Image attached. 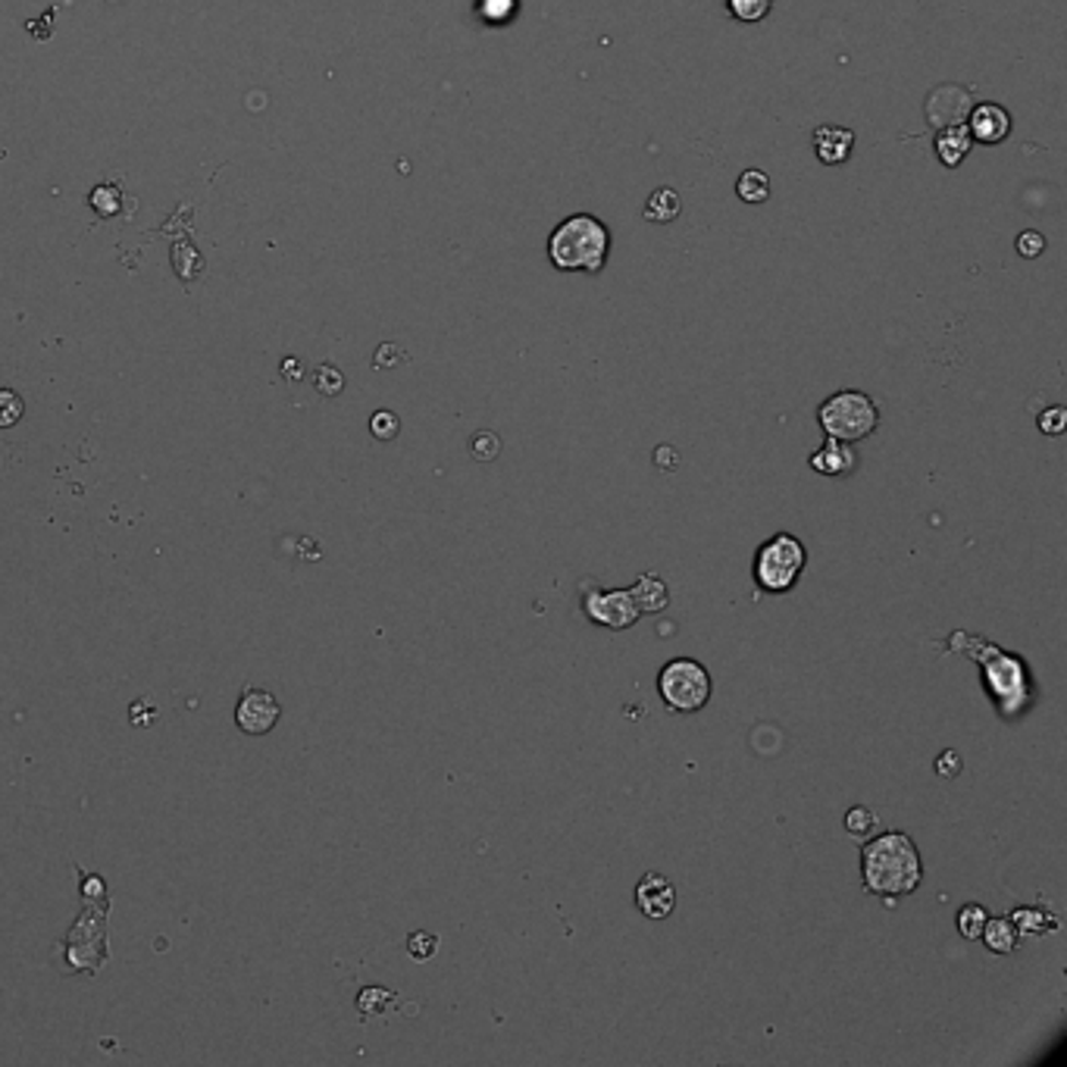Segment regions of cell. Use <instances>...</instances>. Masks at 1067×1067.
<instances>
[{"instance_id": "cell-1", "label": "cell", "mask_w": 1067, "mask_h": 1067, "mask_svg": "<svg viewBox=\"0 0 1067 1067\" xmlns=\"http://www.w3.org/2000/svg\"><path fill=\"white\" fill-rule=\"evenodd\" d=\"M861 880L864 889L880 899L911 896L924 880L921 852L908 833H880L861 849Z\"/></svg>"}, {"instance_id": "cell-2", "label": "cell", "mask_w": 1067, "mask_h": 1067, "mask_svg": "<svg viewBox=\"0 0 1067 1067\" xmlns=\"http://www.w3.org/2000/svg\"><path fill=\"white\" fill-rule=\"evenodd\" d=\"M610 251V233L598 216H567L548 238V260L560 273H602Z\"/></svg>"}, {"instance_id": "cell-3", "label": "cell", "mask_w": 1067, "mask_h": 1067, "mask_svg": "<svg viewBox=\"0 0 1067 1067\" xmlns=\"http://www.w3.org/2000/svg\"><path fill=\"white\" fill-rule=\"evenodd\" d=\"M805 564H808V552H805L802 538H795L792 533H776L758 548L751 573H755V582L761 592L786 595L802 580Z\"/></svg>"}, {"instance_id": "cell-4", "label": "cell", "mask_w": 1067, "mask_h": 1067, "mask_svg": "<svg viewBox=\"0 0 1067 1067\" xmlns=\"http://www.w3.org/2000/svg\"><path fill=\"white\" fill-rule=\"evenodd\" d=\"M817 423L827 432V439L839 441H861L877 432L880 426V411L874 398L864 395L858 389H845L830 395L817 407Z\"/></svg>"}, {"instance_id": "cell-5", "label": "cell", "mask_w": 1067, "mask_h": 1067, "mask_svg": "<svg viewBox=\"0 0 1067 1067\" xmlns=\"http://www.w3.org/2000/svg\"><path fill=\"white\" fill-rule=\"evenodd\" d=\"M657 692L673 714H698L714 692L711 673L692 657H673L657 673Z\"/></svg>"}, {"instance_id": "cell-6", "label": "cell", "mask_w": 1067, "mask_h": 1067, "mask_svg": "<svg viewBox=\"0 0 1067 1067\" xmlns=\"http://www.w3.org/2000/svg\"><path fill=\"white\" fill-rule=\"evenodd\" d=\"M582 610L592 624L604 629H629L639 624V607L632 602L629 589H595L582 595Z\"/></svg>"}, {"instance_id": "cell-7", "label": "cell", "mask_w": 1067, "mask_h": 1067, "mask_svg": "<svg viewBox=\"0 0 1067 1067\" xmlns=\"http://www.w3.org/2000/svg\"><path fill=\"white\" fill-rule=\"evenodd\" d=\"M278 718H282L278 701L273 698V692H263V689H245V696L235 708V723L248 736H266L278 723Z\"/></svg>"}, {"instance_id": "cell-8", "label": "cell", "mask_w": 1067, "mask_h": 1067, "mask_svg": "<svg viewBox=\"0 0 1067 1067\" xmlns=\"http://www.w3.org/2000/svg\"><path fill=\"white\" fill-rule=\"evenodd\" d=\"M971 114V92L958 88V85H939L933 88L927 97V119L929 126L946 129V126H958L964 122Z\"/></svg>"}, {"instance_id": "cell-9", "label": "cell", "mask_w": 1067, "mask_h": 1067, "mask_svg": "<svg viewBox=\"0 0 1067 1067\" xmlns=\"http://www.w3.org/2000/svg\"><path fill=\"white\" fill-rule=\"evenodd\" d=\"M971 139L980 141V144H1001V141L1011 135V114L1001 107V104H976L971 107V114L964 119Z\"/></svg>"}, {"instance_id": "cell-10", "label": "cell", "mask_w": 1067, "mask_h": 1067, "mask_svg": "<svg viewBox=\"0 0 1067 1067\" xmlns=\"http://www.w3.org/2000/svg\"><path fill=\"white\" fill-rule=\"evenodd\" d=\"M636 908L649 917V921H664L671 917L676 908V886L661 874H645L639 886H636Z\"/></svg>"}, {"instance_id": "cell-11", "label": "cell", "mask_w": 1067, "mask_h": 1067, "mask_svg": "<svg viewBox=\"0 0 1067 1067\" xmlns=\"http://www.w3.org/2000/svg\"><path fill=\"white\" fill-rule=\"evenodd\" d=\"M808 464L814 473H823V476H849L858 466V451L852 448V441L827 439L808 458Z\"/></svg>"}, {"instance_id": "cell-12", "label": "cell", "mask_w": 1067, "mask_h": 1067, "mask_svg": "<svg viewBox=\"0 0 1067 1067\" xmlns=\"http://www.w3.org/2000/svg\"><path fill=\"white\" fill-rule=\"evenodd\" d=\"M814 154L817 161L827 163V166H835V163H845L852 157V147H855V132L845 129V126H820L814 132Z\"/></svg>"}, {"instance_id": "cell-13", "label": "cell", "mask_w": 1067, "mask_h": 1067, "mask_svg": "<svg viewBox=\"0 0 1067 1067\" xmlns=\"http://www.w3.org/2000/svg\"><path fill=\"white\" fill-rule=\"evenodd\" d=\"M971 147H974V139H971V132H968L964 122H958V126H946V129H939V135H936V157H939V163H942L946 169H955V166H961V163L968 161Z\"/></svg>"}, {"instance_id": "cell-14", "label": "cell", "mask_w": 1067, "mask_h": 1067, "mask_svg": "<svg viewBox=\"0 0 1067 1067\" xmlns=\"http://www.w3.org/2000/svg\"><path fill=\"white\" fill-rule=\"evenodd\" d=\"M629 595H632V602L639 607V614H657V610H664L671 604L667 582L661 580V577H654V573L639 577L636 585L629 589Z\"/></svg>"}, {"instance_id": "cell-15", "label": "cell", "mask_w": 1067, "mask_h": 1067, "mask_svg": "<svg viewBox=\"0 0 1067 1067\" xmlns=\"http://www.w3.org/2000/svg\"><path fill=\"white\" fill-rule=\"evenodd\" d=\"M980 939H983L986 949L996 951V955H1008V951L1021 946V933L1011 924V917H989L983 933H980Z\"/></svg>"}, {"instance_id": "cell-16", "label": "cell", "mask_w": 1067, "mask_h": 1067, "mask_svg": "<svg viewBox=\"0 0 1067 1067\" xmlns=\"http://www.w3.org/2000/svg\"><path fill=\"white\" fill-rule=\"evenodd\" d=\"M679 210H683V198H679V191L664 186L651 191V198L645 201V208H642V216H645L649 223L664 226V223H673V220L679 216Z\"/></svg>"}, {"instance_id": "cell-17", "label": "cell", "mask_w": 1067, "mask_h": 1067, "mask_svg": "<svg viewBox=\"0 0 1067 1067\" xmlns=\"http://www.w3.org/2000/svg\"><path fill=\"white\" fill-rule=\"evenodd\" d=\"M736 194L743 198L745 204H764L767 198H770V179H767V173H761V169H745L743 176H739V182H736Z\"/></svg>"}, {"instance_id": "cell-18", "label": "cell", "mask_w": 1067, "mask_h": 1067, "mask_svg": "<svg viewBox=\"0 0 1067 1067\" xmlns=\"http://www.w3.org/2000/svg\"><path fill=\"white\" fill-rule=\"evenodd\" d=\"M1008 917L1018 927V933H1052V929L1058 927V921L1052 914L1040 911V908H1018Z\"/></svg>"}, {"instance_id": "cell-19", "label": "cell", "mask_w": 1067, "mask_h": 1067, "mask_svg": "<svg viewBox=\"0 0 1067 1067\" xmlns=\"http://www.w3.org/2000/svg\"><path fill=\"white\" fill-rule=\"evenodd\" d=\"M470 454H473V461H479V464H491V461L501 454V439H498V432H491V429H479V432H473V439H470Z\"/></svg>"}, {"instance_id": "cell-20", "label": "cell", "mask_w": 1067, "mask_h": 1067, "mask_svg": "<svg viewBox=\"0 0 1067 1067\" xmlns=\"http://www.w3.org/2000/svg\"><path fill=\"white\" fill-rule=\"evenodd\" d=\"M986 921H989V911L983 905H964L961 911H958V933L964 936V939H980V933H983V927H986Z\"/></svg>"}, {"instance_id": "cell-21", "label": "cell", "mask_w": 1067, "mask_h": 1067, "mask_svg": "<svg viewBox=\"0 0 1067 1067\" xmlns=\"http://www.w3.org/2000/svg\"><path fill=\"white\" fill-rule=\"evenodd\" d=\"M25 414L23 395H16L13 389H0V429H13Z\"/></svg>"}, {"instance_id": "cell-22", "label": "cell", "mask_w": 1067, "mask_h": 1067, "mask_svg": "<svg viewBox=\"0 0 1067 1067\" xmlns=\"http://www.w3.org/2000/svg\"><path fill=\"white\" fill-rule=\"evenodd\" d=\"M392 993L389 989H382V986H367L360 996H357V1011L360 1015H370V1018H376V1015H382L389 1005H392Z\"/></svg>"}, {"instance_id": "cell-23", "label": "cell", "mask_w": 1067, "mask_h": 1067, "mask_svg": "<svg viewBox=\"0 0 1067 1067\" xmlns=\"http://www.w3.org/2000/svg\"><path fill=\"white\" fill-rule=\"evenodd\" d=\"M877 823H880V817L870 811V808H864V805H855V808H849V814H845V830L852 835H864L867 839V835L877 830Z\"/></svg>"}, {"instance_id": "cell-24", "label": "cell", "mask_w": 1067, "mask_h": 1067, "mask_svg": "<svg viewBox=\"0 0 1067 1067\" xmlns=\"http://www.w3.org/2000/svg\"><path fill=\"white\" fill-rule=\"evenodd\" d=\"M726 7L739 23H761L770 13V0H726Z\"/></svg>"}, {"instance_id": "cell-25", "label": "cell", "mask_w": 1067, "mask_h": 1067, "mask_svg": "<svg viewBox=\"0 0 1067 1067\" xmlns=\"http://www.w3.org/2000/svg\"><path fill=\"white\" fill-rule=\"evenodd\" d=\"M370 432L379 441L398 439V432H401V419H398V414H392V411H376L370 419Z\"/></svg>"}, {"instance_id": "cell-26", "label": "cell", "mask_w": 1067, "mask_h": 1067, "mask_svg": "<svg viewBox=\"0 0 1067 1067\" xmlns=\"http://www.w3.org/2000/svg\"><path fill=\"white\" fill-rule=\"evenodd\" d=\"M407 951H411V958H417V961H429V958L439 951V939H436L432 933H426V929H417V933L407 936Z\"/></svg>"}, {"instance_id": "cell-27", "label": "cell", "mask_w": 1067, "mask_h": 1067, "mask_svg": "<svg viewBox=\"0 0 1067 1067\" xmlns=\"http://www.w3.org/2000/svg\"><path fill=\"white\" fill-rule=\"evenodd\" d=\"M313 382H317V392L329 398L339 395L345 389V376L335 370V367H329V364H323L320 370L313 372Z\"/></svg>"}, {"instance_id": "cell-28", "label": "cell", "mask_w": 1067, "mask_h": 1067, "mask_svg": "<svg viewBox=\"0 0 1067 1067\" xmlns=\"http://www.w3.org/2000/svg\"><path fill=\"white\" fill-rule=\"evenodd\" d=\"M1015 248H1018V254H1021L1023 260H1036V257L1045 251V235L1036 233V229H1027V233L1018 235Z\"/></svg>"}, {"instance_id": "cell-29", "label": "cell", "mask_w": 1067, "mask_h": 1067, "mask_svg": "<svg viewBox=\"0 0 1067 1067\" xmlns=\"http://www.w3.org/2000/svg\"><path fill=\"white\" fill-rule=\"evenodd\" d=\"M1040 429H1043L1045 436H1062L1067 429V411L1065 407H1048V411H1043L1040 414Z\"/></svg>"}, {"instance_id": "cell-30", "label": "cell", "mask_w": 1067, "mask_h": 1067, "mask_svg": "<svg viewBox=\"0 0 1067 1067\" xmlns=\"http://www.w3.org/2000/svg\"><path fill=\"white\" fill-rule=\"evenodd\" d=\"M407 360V354H404V348H398V345H379V351H376V357H372V367L376 370H389V367H398V364H404Z\"/></svg>"}, {"instance_id": "cell-31", "label": "cell", "mask_w": 1067, "mask_h": 1067, "mask_svg": "<svg viewBox=\"0 0 1067 1067\" xmlns=\"http://www.w3.org/2000/svg\"><path fill=\"white\" fill-rule=\"evenodd\" d=\"M654 466L664 470V473L679 470V451H676L673 444H657V448H654Z\"/></svg>"}, {"instance_id": "cell-32", "label": "cell", "mask_w": 1067, "mask_h": 1067, "mask_svg": "<svg viewBox=\"0 0 1067 1067\" xmlns=\"http://www.w3.org/2000/svg\"><path fill=\"white\" fill-rule=\"evenodd\" d=\"M936 773L939 776H958L961 773V755L958 751H942L936 758Z\"/></svg>"}]
</instances>
